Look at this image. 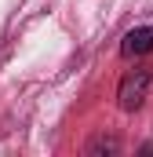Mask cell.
Returning <instances> with one entry per match:
<instances>
[{
  "instance_id": "6da1fadb",
  "label": "cell",
  "mask_w": 153,
  "mask_h": 157,
  "mask_svg": "<svg viewBox=\"0 0 153 157\" xmlns=\"http://www.w3.org/2000/svg\"><path fill=\"white\" fill-rule=\"evenodd\" d=\"M150 80H153V73H150V70H131L128 77L120 80V91H117L120 106H124V110H139V106L146 102V91H150Z\"/></svg>"
},
{
  "instance_id": "7a4b0ae2",
  "label": "cell",
  "mask_w": 153,
  "mask_h": 157,
  "mask_svg": "<svg viewBox=\"0 0 153 157\" xmlns=\"http://www.w3.org/2000/svg\"><path fill=\"white\" fill-rule=\"evenodd\" d=\"M146 51H153V26H139V29H131L120 40V55L124 59H139Z\"/></svg>"
}]
</instances>
